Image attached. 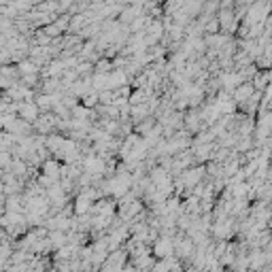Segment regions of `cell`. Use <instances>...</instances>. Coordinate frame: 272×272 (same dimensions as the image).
Returning <instances> with one entry per match:
<instances>
[{
	"label": "cell",
	"instance_id": "6da1fadb",
	"mask_svg": "<svg viewBox=\"0 0 272 272\" xmlns=\"http://www.w3.org/2000/svg\"><path fill=\"white\" fill-rule=\"evenodd\" d=\"M253 94H255L253 83H242V85H238L234 90V100L238 104H245V102H249V100L253 98Z\"/></svg>",
	"mask_w": 272,
	"mask_h": 272
},
{
	"label": "cell",
	"instance_id": "8992f818",
	"mask_svg": "<svg viewBox=\"0 0 272 272\" xmlns=\"http://www.w3.org/2000/svg\"><path fill=\"white\" fill-rule=\"evenodd\" d=\"M124 272H134V270H132V268H126V270H124Z\"/></svg>",
	"mask_w": 272,
	"mask_h": 272
},
{
	"label": "cell",
	"instance_id": "277c9868",
	"mask_svg": "<svg viewBox=\"0 0 272 272\" xmlns=\"http://www.w3.org/2000/svg\"><path fill=\"white\" fill-rule=\"evenodd\" d=\"M90 204H92V193H83L77 200V213H85V210H90Z\"/></svg>",
	"mask_w": 272,
	"mask_h": 272
},
{
	"label": "cell",
	"instance_id": "5b68a950",
	"mask_svg": "<svg viewBox=\"0 0 272 272\" xmlns=\"http://www.w3.org/2000/svg\"><path fill=\"white\" fill-rule=\"evenodd\" d=\"M19 113L24 115L26 119H34V117H36V113H38V109L34 107V102H30V104H21V107H19Z\"/></svg>",
	"mask_w": 272,
	"mask_h": 272
},
{
	"label": "cell",
	"instance_id": "7a4b0ae2",
	"mask_svg": "<svg viewBox=\"0 0 272 272\" xmlns=\"http://www.w3.org/2000/svg\"><path fill=\"white\" fill-rule=\"evenodd\" d=\"M107 187H109L111 193H115V196H124V193L128 192V187H130V179H128L126 175H121V176H117V179L111 181Z\"/></svg>",
	"mask_w": 272,
	"mask_h": 272
},
{
	"label": "cell",
	"instance_id": "3957f363",
	"mask_svg": "<svg viewBox=\"0 0 272 272\" xmlns=\"http://www.w3.org/2000/svg\"><path fill=\"white\" fill-rule=\"evenodd\" d=\"M153 253H155V255H160V257H168V255L173 253V240H170V238H164V240L155 242Z\"/></svg>",
	"mask_w": 272,
	"mask_h": 272
}]
</instances>
